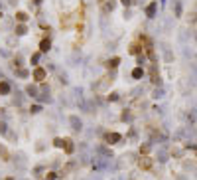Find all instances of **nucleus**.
<instances>
[{"mask_svg":"<svg viewBox=\"0 0 197 180\" xmlns=\"http://www.w3.org/2000/svg\"><path fill=\"white\" fill-rule=\"evenodd\" d=\"M136 164H138V168H140V170H150L152 164H154V160H152L150 154H140V156H138V160H136Z\"/></svg>","mask_w":197,"mask_h":180,"instance_id":"1","label":"nucleus"},{"mask_svg":"<svg viewBox=\"0 0 197 180\" xmlns=\"http://www.w3.org/2000/svg\"><path fill=\"white\" fill-rule=\"evenodd\" d=\"M46 77H47V71L44 69V67H36V69L32 71V79L36 81V83H44Z\"/></svg>","mask_w":197,"mask_h":180,"instance_id":"2","label":"nucleus"},{"mask_svg":"<svg viewBox=\"0 0 197 180\" xmlns=\"http://www.w3.org/2000/svg\"><path fill=\"white\" fill-rule=\"evenodd\" d=\"M105 140L108 143V145H116L118 140H122V135H120V133H106L105 135Z\"/></svg>","mask_w":197,"mask_h":180,"instance_id":"3","label":"nucleus"},{"mask_svg":"<svg viewBox=\"0 0 197 180\" xmlns=\"http://www.w3.org/2000/svg\"><path fill=\"white\" fill-rule=\"evenodd\" d=\"M142 44L140 42H132L130 44V48H128V53H132V55H142Z\"/></svg>","mask_w":197,"mask_h":180,"instance_id":"4","label":"nucleus"},{"mask_svg":"<svg viewBox=\"0 0 197 180\" xmlns=\"http://www.w3.org/2000/svg\"><path fill=\"white\" fill-rule=\"evenodd\" d=\"M49 48H51V42H49V38H44V40L39 42V52H41V53L49 52Z\"/></svg>","mask_w":197,"mask_h":180,"instance_id":"5","label":"nucleus"},{"mask_svg":"<svg viewBox=\"0 0 197 180\" xmlns=\"http://www.w3.org/2000/svg\"><path fill=\"white\" fill-rule=\"evenodd\" d=\"M10 91H12L10 83H8V81H0V95H8Z\"/></svg>","mask_w":197,"mask_h":180,"instance_id":"6","label":"nucleus"},{"mask_svg":"<svg viewBox=\"0 0 197 180\" xmlns=\"http://www.w3.org/2000/svg\"><path fill=\"white\" fill-rule=\"evenodd\" d=\"M150 77H152V83H160V73H158V67L156 66L150 67Z\"/></svg>","mask_w":197,"mask_h":180,"instance_id":"7","label":"nucleus"},{"mask_svg":"<svg viewBox=\"0 0 197 180\" xmlns=\"http://www.w3.org/2000/svg\"><path fill=\"white\" fill-rule=\"evenodd\" d=\"M156 6H158V2H150V4L146 6V14H148V18H154V14H156Z\"/></svg>","mask_w":197,"mask_h":180,"instance_id":"8","label":"nucleus"},{"mask_svg":"<svg viewBox=\"0 0 197 180\" xmlns=\"http://www.w3.org/2000/svg\"><path fill=\"white\" fill-rule=\"evenodd\" d=\"M63 150H65V154H73V150H75V145H73L71 139H65V147H63Z\"/></svg>","mask_w":197,"mask_h":180,"instance_id":"9","label":"nucleus"},{"mask_svg":"<svg viewBox=\"0 0 197 180\" xmlns=\"http://www.w3.org/2000/svg\"><path fill=\"white\" fill-rule=\"evenodd\" d=\"M118 63H120V58H111V60L106 61V67H108V69H116Z\"/></svg>","mask_w":197,"mask_h":180,"instance_id":"10","label":"nucleus"},{"mask_svg":"<svg viewBox=\"0 0 197 180\" xmlns=\"http://www.w3.org/2000/svg\"><path fill=\"white\" fill-rule=\"evenodd\" d=\"M142 75H144V69H142V67H134V69H132V77H134V79H142Z\"/></svg>","mask_w":197,"mask_h":180,"instance_id":"11","label":"nucleus"},{"mask_svg":"<svg viewBox=\"0 0 197 180\" xmlns=\"http://www.w3.org/2000/svg\"><path fill=\"white\" fill-rule=\"evenodd\" d=\"M0 156H2V160H4V162H8V160H10V153H8L2 145H0Z\"/></svg>","mask_w":197,"mask_h":180,"instance_id":"12","label":"nucleus"},{"mask_svg":"<svg viewBox=\"0 0 197 180\" xmlns=\"http://www.w3.org/2000/svg\"><path fill=\"white\" fill-rule=\"evenodd\" d=\"M53 147H57V148H63V147H65V139H61V137H57V139H53Z\"/></svg>","mask_w":197,"mask_h":180,"instance_id":"13","label":"nucleus"},{"mask_svg":"<svg viewBox=\"0 0 197 180\" xmlns=\"http://www.w3.org/2000/svg\"><path fill=\"white\" fill-rule=\"evenodd\" d=\"M16 20H18L20 24H24V22L28 20V14L26 12H16Z\"/></svg>","mask_w":197,"mask_h":180,"instance_id":"14","label":"nucleus"},{"mask_svg":"<svg viewBox=\"0 0 197 180\" xmlns=\"http://www.w3.org/2000/svg\"><path fill=\"white\" fill-rule=\"evenodd\" d=\"M26 32H28L26 24H18V26H16V34H18V36H24Z\"/></svg>","mask_w":197,"mask_h":180,"instance_id":"15","label":"nucleus"},{"mask_svg":"<svg viewBox=\"0 0 197 180\" xmlns=\"http://www.w3.org/2000/svg\"><path fill=\"white\" fill-rule=\"evenodd\" d=\"M120 119H122V121H130V119H132L130 109H124V111H122V115H120Z\"/></svg>","mask_w":197,"mask_h":180,"instance_id":"16","label":"nucleus"},{"mask_svg":"<svg viewBox=\"0 0 197 180\" xmlns=\"http://www.w3.org/2000/svg\"><path fill=\"white\" fill-rule=\"evenodd\" d=\"M71 125H73L75 131H79V129H81V121H77V117H71Z\"/></svg>","mask_w":197,"mask_h":180,"instance_id":"17","label":"nucleus"},{"mask_svg":"<svg viewBox=\"0 0 197 180\" xmlns=\"http://www.w3.org/2000/svg\"><path fill=\"white\" fill-rule=\"evenodd\" d=\"M57 178V172L55 170H49V172H46V180H55Z\"/></svg>","mask_w":197,"mask_h":180,"instance_id":"18","label":"nucleus"},{"mask_svg":"<svg viewBox=\"0 0 197 180\" xmlns=\"http://www.w3.org/2000/svg\"><path fill=\"white\" fill-rule=\"evenodd\" d=\"M39 111H41V105H32L30 107V113H34V115L39 113Z\"/></svg>","mask_w":197,"mask_h":180,"instance_id":"19","label":"nucleus"},{"mask_svg":"<svg viewBox=\"0 0 197 180\" xmlns=\"http://www.w3.org/2000/svg\"><path fill=\"white\" fill-rule=\"evenodd\" d=\"M26 91H28V93H30V95H32V97H34V95H36V93H38V89H36V87H32V85L28 87Z\"/></svg>","mask_w":197,"mask_h":180,"instance_id":"20","label":"nucleus"},{"mask_svg":"<svg viewBox=\"0 0 197 180\" xmlns=\"http://www.w3.org/2000/svg\"><path fill=\"white\" fill-rule=\"evenodd\" d=\"M118 99V93H111L108 95V101H116Z\"/></svg>","mask_w":197,"mask_h":180,"instance_id":"21","label":"nucleus"},{"mask_svg":"<svg viewBox=\"0 0 197 180\" xmlns=\"http://www.w3.org/2000/svg\"><path fill=\"white\" fill-rule=\"evenodd\" d=\"M18 75H20V77H28V71H26V69H20Z\"/></svg>","mask_w":197,"mask_h":180,"instance_id":"22","label":"nucleus"},{"mask_svg":"<svg viewBox=\"0 0 197 180\" xmlns=\"http://www.w3.org/2000/svg\"><path fill=\"white\" fill-rule=\"evenodd\" d=\"M39 53H41V52H38V53H34V55H32V61H34V63L39 60Z\"/></svg>","mask_w":197,"mask_h":180,"instance_id":"23","label":"nucleus"},{"mask_svg":"<svg viewBox=\"0 0 197 180\" xmlns=\"http://www.w3.org/2000/svg\"><path fill=\"white\" fill-rule=\"evenodd\" d=\"M120 4H122V6H130L132 0H120Z\"/></svg>","mask_w":197,"mask_h":180,"instance_id":"24","label":"nucleus"},{"mask_svg":"<svg viewBox=\"0 0 197 180\" xmlns=\"http://www.w3.org/2000/svg\"><path fill=\"white\" fill-rule=\"evenodd\" d=\"M0 133H2V135L6 133V125H4V123H2V125H0Z\"/></svg>","mask_w":197,"mask_h":180,"instance_id":"25","label":"nucleus"},{"mask_svg":"<svg viewBox=\"0 0 197 180\" xmlns=\"http://www.w3.org/2000/svg\"><path fill=\"white\" fill-rule=\"evenodd\" d=\"M36 2H39V0H36Z\"/></svg>","mask_w":197,"mask_h":180,"instance_id":"26","label":"nucleus"}]
</instances>
